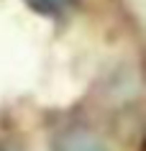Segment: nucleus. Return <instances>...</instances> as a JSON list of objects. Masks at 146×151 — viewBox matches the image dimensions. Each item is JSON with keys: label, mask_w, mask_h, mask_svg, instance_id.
<instances>
[{"label": "nucleus", "mask_w": 146, "mask_h": 151, "mask_svg": "<svg viewBox=\"0 0 146 151\" xmlns=\"http://www.w3.org/2000/svg\"><path fill=\"white\" fill-rule=\"evenodd\" d=\"M51 151H108V146L100 136L90 133L85 128H69L54 138Z\"/></svg>", "instance_id": "obj_1"}, {"label": "nucleus", "mask_w": 146, "mask_h": 151, "mask_svg": "<svg viewBox=\"0 0 146 151\" xmlns=\"http://www.w3.org/2000/svg\"><path fill=\"white\" fill-rule=\"evenodd\" d=\"M31 3H36L44 10H64L67 5H72L74 0H31Z\"/></svg>", "instance_id": "obj_2"}]
</instances>
